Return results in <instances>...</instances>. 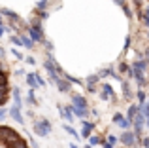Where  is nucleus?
Listing matches in <instances>:
<instances>
[{"instance_id":"obj_42","label":"nucleus","mask_w":149,"mask_h":148,"mask_svg":"<svg viewBox=\"0 0 149 148\" xmlns=\"http://www.w3.org/2000/svg\"><path fill=\"white\" fill-rule=\"evenodd\" d=\"M4 32H11V30H10V27H6V25H4V27H0V38L4 36Z\"/></svg>"},{"instance_id":"obj_50","label":"nucleus","mask_w":149,"mask_h":148,"mask_svg":"<svg viewBox=\"0 0 149 148\" xmlns=\"http://www.w3.org/2000/svg\"><path fill=\"white\" fill-rule=\"evenodd\" d=\"M2 70H6V67H4V63L0 61V72H2Z\"/></svg>"},{"instance_id":"obj_12","label":"nucleus","mask_w":149,"mask_h":148,"mask_svg":"<svg viewBox=\"0 0 149 148\" xmlns=\"http://www.w3.org/2000/svg\"><path fill=\"white\" fill-rule=\"evenodd\" d=\"M130 67L134 68V70H138V72H143V74H146V72L149 70V63H147L146 59H136L134 63L130 65Z\"/></svg>"},{"instance_id":"obj_2","label":"nucleus","mask_w":149,"mask_h":148,"mask_svg":"<svg viewBox=\"0 0 149 148\" xmlns=\"http://www.w3.org/2000/svg\"><path fill=\"white\" fill-rule=\"evenodd\" d=\"M51 122L47 118H40V120H36V122L32 123V131H34V135H38V137H47V135L51 133Z\"/></svg>"},{"instance_id":"obj_46","label":"nucleus","mask_w":149,"mask_h":148,"mask_svg":"<svg viewBox=\"0 0 149 148\" xmlns=\"http://www.w3.org/2000/svg\"><path fill=\"white\" fill-rule=\"evenodd\" d=\"M15 74H17V76H26V72L23 70V68H17V70H15Z\"/></svg>"},{"instance_id":"obj_3","label":"nucleus","mask_w":149,"mask_h":148,"mask_svg":"<svg viewBox=\"0 0 149 148\" xmlns=\"http://www.w3.org/2000/svg\"><path fill=\"white\" fill-rule=\"evenodd\" d=\"M119 142L123 144V148H136L140 146V139L136 137L134 131H123V135L119 137Z\"/></svg>"},{"instance_id":"obj_16","label":"nucleus","mask_w":149,"mask_h":148,"mask_svg":"<svg viewBox=\"0 0 149 148\" xmlns=\"http://www.w3.org/2000/svg\"><path fill=\"white\" fill-rule=\"evenodd\" d=\"M0 15H2V17H8L10 21H19V19H21L13 10H10V8H0Z\"/></svg>"},{"instance_id":"obj_36","label":"nucleus","mask_w":149,"mask_h":148,"mask_svg":"<svg viewBox=\"0 0 149 148\" xmlns=\"http://www.w3.org/2000/svg\"><path fill=\"white\" fill-rule=\"evenodd\" d=\"M140 110L143 112V116H146V120H149V99H147L146 106H140Z\"/></svg>"},{"instance_id":"obj_28","label":"nucleus","mask_w":149,"mask_h":148,"mask_svg":"<svg viewBox=\"0 0 149 148\" xmlns=\"http://www.w3.org/2000/svg\"><path fill=\"white\" fill-rule=\"evenodd\" d=\"M121 8H123V11H125V15H127V19H132V17H134V13H132V10L128 8V2H127V0L121 4Z\"/></svg>"},{"instance_id":"obj_41","label":"nucleus","mask_w":149,"mask_h":148,"mask_svg":"<svg viewBox=\"0 0 149 148\" xmlns=\"http://www.w3.org/2000/svg\"><path fill=\"white\" fill-rule=\"evenodd\" d=\"M25 61H26V63H29V65H32V67H34V65H36V59H34V57H32V55H29V57H25Z\"/></svg>"},{"instance_id":"obj_18","label":"nucleus","mask_w":149,"mask_h":148,"mask_svg":"<svg viewBox=\"0 0 149 148\" xmlns=\"http://www.w3.org/2000/svg\"><path fill=\"white\" fill-rule=\"evenodd\" d=\"M26 84H29V89H36V87H40V84H38V80H36V72H26Z\"/></svg>"},{"instance_id":"obj_32","label":"nucleus","mask_w":149,"mask_h":148,"mask_svg":"<svg viewBox=\"0 0 149 148\" xmlns=\"http://www.w3.org/2000/svg\"><path fill=\"white\" fill-rule=\"evenodd\" d=\"M34 13H36V17H38V19H42V21H44V19H49V11H40V10H34Z\"/></svg>"},{"instance_id":"obj_15","label":"nucleus","mask_w":149,"mask_h":148,"mask_svg":"<svg viewBox=\"0 0 149 148\" xmlns=\"http://www.w3.org/2000/svg\"><path fill=\"white\" fill-rule=\"evenodd\" d=\"M4 148H30L29 146V142L25 141V139H17V141H11V142H6L4 144Z\"/></svg>"},{"instance_id":"obj_6","label":"nucleus","mask_w":149,"mask_h":148,"mask_svg":"<svg viewBox=\"0 0 149 148\" xmlns=\"http://www.w3.org/2000/svg\"><path fill=\"white\" fill-rule=\"evenodd\" d=\"M93 131H95V122H91V120H81V139H85V141H89V137L93 135Z\"/></svg>"},{"instance_id":"obj_7","label":"nucleus","mask_w":149,"mask_h":148,"mask_svg":"<svg viewBox=\"0 0 149 148\" xmlns=\"http://www.w3.org/2000/svg\"><path fill=\"white\" fill-rule=\"evenodd\" d=\"M132 80L136 82L138 89H143V87H147V85H149V82H147L146 74H143V72H138V70H134V68H132Z\"/></svg>"},{"instance_id":"obj_14","label":"nucleus","mask_w":149,"mask_h":148,"mask_svg":"<svg viewBox=\"0 0 149 148\" xmlns=\"http://www.w3.org/2000/svg\"><path fill=\"white\" fill-rule=\"evenodd\" d=\"M138 112H140V106H138V103H132L130 106H128V110H127V120L128 122H134V118L138 116Z\"/></svg>"},{"instance_id":"obj_33","label":"nucleus","mask_w":149,"mask_h":148,"mask_svg":"<svg viewBox=\"0 0 149 148\" xmlns=\"http://www.w3.org/2000/svg\"><path fill=\"white\" fill-rule=\"evenodd\" d=\"M8 93H10V87H0V101L2 99H10Z\"/></svg>"},{"instance_id":"obj_44","label":"nucleus","mask_w":149,"mask_h":148,"mask_svg":"<svg viewBox=\"0 0 149 148\" xmlns=\"http://www.w3.org/2000/svg\"><path fill=\"white\" fill-rule=\"evenodd\" d=\"M143 59H146L147 63H149V48H146V49H143Z\"/></svg>"},{"instance_id":"obj_23","label":"nucleus","mask_w":149,"mask_h":148,"mask_svg":"<svg viewBox=\"0 0 149 148\" xmlns=\"http://www.w3.org/2000/svg\"><path fill=\"white\" fill-rule=\"evenodd\" d=\"M19 36H21V42H23V46H25L26 49H32V48H34V42L30 40L29 34H19Z\"/></svg>"},{"instance_id":"obj_21","label":"nucleus","mask_w":149,"mask_h":148,"mask_svg":"<svg viewBox=\"0 0 149 148\" xmlns=\"http://www.w3.org/2000/svg\"><path fill=\"white\" fill-rule=\"evenodd\" d=\"M26 103L32 104V106H36V104H38V99H36V93H34V89H29V91H26Z\"/></svg>"},{"instance_id":"obj_34","label":"nucleus","mask_w":149,"mask_h":148,"mask_svg":"<svg viewBox=\"0 0 149 148\" xmlns=\"http://www.w3.org/2000/svg\"><path fill=\"white\" fill-rule=\"evenodd\" d=\"M11 55H13V57H15L17 61H23V59H25V55H23V53L19 51L17 48H15V49H11Z\"/></svg>"},{"instance_id":"obj_27","label":"nucleus","mask_w":149,"mask_h":148,"mask_svg":"<svg viewBox=\"0 0 149 148\" xmlns=\"http://www.w3.org/2000/svg\"><path fill=\"white\" fill-rule=\"evenodd\" d=\"M106 141H108V144H111L113 148L119 144V137H117V135H113V133H108V139H106Z\"/></svg>"},{"instance_id":"obj_39","label":"nucleus","mask_w":149,"mask_h":148,"mask_svg":"<svg viewBox=\"0 0 149 148\" xmlns=\"http://www.w3.org/2000/svg\"><path fill=\"white\" fill-rule=\"evenodd\" d=\"M36 80H38V84H40V87H44V85L47 84V82L44 80V76H42V74H38V72H36Z\"/></svg>"},{"instance_id":"obj_47","label":"nucleus","mask_w":149,"mask_h":148,"mask_svg":"<svg viewBox=\"0 0 149 148\" xmlns=\"http://www.w3.org/2000/svg\"><path fill=\"white\" fill-rule=\"evenodd\" d=\"M30 146H32V148H40V144H38L34 139H30Z\"/></svg>"},{"instance_id":"obj_30","label":"nucleus","mask_w":149,"mask_h":148,"mask_svg":"<svg viewBox=\"0 0 149 148\" xmlns=\"http://www.w3.org/2000/svg\"><path fill=\"white\" fill-rule=\"evenodd\" d=\"M142 23L147 27V30H149V6H146V10H143V17H142Z\"/></svg>"},{"instance_id":"obj_54","label":"nucleus","mask_w":149,"mask_h":148,"mask_svg":"<svg viewBox=\"0 0 149 148\" xmlns=\"http://www.w3.org/2000/svg\"><path fill=\"white\" fill-rule=\"evenodd\" d=\"M85 148H93V146H91V144H87V146H85Z\"/></svg>"},{"instance_id":"obj_31","label":"nucleus","mask_w":149,"mask_h":148,"mask_svg":"<svg viewBox=\"0 0 149 148\" xmlns=\"http://www.w3.org/2000/svg\"><path fill=\"white\" fill-rule=\"evenodd\" d=\"M10 42H11L13 46H17V48H19V46H23L21 36H19V34H17V36H15V34H11V36H10Z\"/></svg>"},{"instance_id":"obj_13","label":"nucleus","mask_w":149,"mask_h":148,"mask_svg":"<svg viewBox=\"0 0 149 148\" xmlns=\"http://www.w3.org/2000/svg\"><path fill=\"white\" fill-rule=\"evenodd\" d=\"M55 85H57V89H58L61 93H70V91H72V84H70L68 80H64L62 76L58 78V82H57Z\"/></svg>"},{"instance_id":"obj_19","label":"nucleus","mask_w":149,"mask_h":148,"mask_svg":"<svg viewBox=\"0 0 149 148\" xmlns=\"http://www.w3.org/2000/svg\"><path fill=\"white\" fill-rule=\"evenodd\" d=\"M13 106H17V108H21L23 110V97H21V89L19 87H13Z\"/></svg>"},{"instance_id":"obj_24","label":"nucleus","mask_w":149,"mask_h":148,"mask_svg":"<svg viewBox=\"0 0 149 148\" xmlns=\"http://www.w3.org/2000/svg\"><path fill=\"white\" fill-rule=\"evenodd\" d=\"M89 144H91L93 148H95V146H98V144H102V142H104V139H102V137H98V135H91V137H89Z\"/></svg>"},{"instance_id":"obj_37","label":"nucleus","mask_w":149,"mask_h":148,"mask_svg":"<svg viewBox=\"0 0 149 148\" xmlns=\"http://www.w3.org/2000/svg\"><path fill=\"white\" fill-rule=\"evenodd\" d=\"M8 116H10V110H6V108H0V122H4Z\"/></svg>"},{"instance_id":"obj_10","label":"nucleus","mask_w":149,"mask_h":148,"mask_svg":"<svg viewBox=\"0 0 149 148\" xmlns=\"http://www.w3.org/2000/svg\"><path fill=\"white\" fill-rule=\"evenodd\" d=\"M10 110V118H13L15 122L19 123V125H25V118H23V112H21V108H17V106H11V108H8Z\"/></svg>"},{"instance_id":"obj_8","label":"nucleus","mask_w":149,"mask_h":148,"mask_svg":"<svg viewBox=\"0 0 149 148\" xmlns=\"http://www.w3.org/2000/svg\"><path fill=\"white\" fill-rule=\"evenodd\" d=\"M72 104L76 108H83V110H89V108H91V106H89V101L85 99L83 95H77V93L72 95Z\"/></svg>"},{"instance_id":"obj_4","label":"nucleus","mask_w":149,"mask_h":148,"mask_svg":"<svg viewBox=\"0 0 149 148\" xmlns=\"http://www.w3.org/2000/svg\"><path fill=\"white\" fill-rule=\"evenodd\" d=\"M98 95L102 101H109V103H117V95L115 91H113V87L109 84H106V82H102L100 84V89H98Z\"/></svg>"},{"instance_id":"obj_9","label":"nucleus","mask_w":149,"mask_h":148,"mask_svg":"<svg viewBox=\"0 0 149 148\" xmlns=\"http://www.w3.org/2000/svg\"><path fill=\"white\" fill-rule=\"evenodd\" d=\"M121 95H123L125 101H132V97H136L130 89V82L125 80V78H123V82H121Z\"/></svg>"},{"instance_id":"obj_40","label":"nucleus","mask_w":149,"mask_h":148,"mask_svg":"<svg viewBox=\"0 0 149 148\" xmlns=\"http://www.w3.org/2000/svg\"><path fill=\"white\" fill-rule=\"evenodd\" d=\"M45 51H49V53H53V42H49V40H45Z\"/></svg>"},{"instance_id":"obj_43","label":"nucleus","mask_w":149,"mask_h":148,"mask_svg":"<svg viewBox=\"0 0 149 148\" xmlns=\"http://www.w3.org/2000/svg\"><path fill=\"white\" fill-rule=\"evenodd\" d=\"M89 93H96V85H85Z\"/></svg>"},{"instance_id":"obj_48","label":"nucleus","mask_w":149,"mask_h":148,"mask_svg":"<svg viewBox=\"0 0 149 148\" xmlns=\"http://www.w3.org/2000/svg\"><path fill=\"white\" fill-rule=\"evenodd\" d=\"M102 148H113V146H111V144H108V141L104 139V142H102Z\"/></svg>"},{"instance_id":"obj_5","label":"nucleus","mask_w":149,"mask_h":148,"mask_svg":"<svg viewBox=\"0 0 149 148\" xmlns=\"http://www.w3.org/2000/svg\"><path fill=\"white\" fill-rule=\"evenodd\" d=\"M111 122L115 123L119 129H123V131H130V127H132V123L127 120V116H123L121 112H115V114L111 116Z\"/></svg>"},{"instance_id":"obj_20","label":"nucleus","mask_w":149,"mask_h":148,"mask_svg":"<svg viewBox=\"0 0 149 148\" xmlns=\"http://www.w3.org/2000/svg\"><path fill=\"white\" fill-rule=\"evenodd\" d=\"M134 95H136V99H138V106H146V103H147V99H149L147 93L143 91V89H138Z\"/></svg>"},{"instance_id":"obj_25","label":"nucleus","mask_w":149,"mask_h":148,"mask_svg":"<svg viewBox=\"0 0 149 148\" xmlns=\"http://www.w3.org/2000/svg\"><path fill=\"white\" fill-rule=\"evenodd\" d=\"M117 67H119V72H121V74H128V72L132 70V67H130L128 63H125V61H121Z\"/></svg>"},{"instance_id":"obj_29","label":"nucleus","mask_w":149,"mask_h":148,"mask_svg":"<svg viewBox=\"0 0 149 148\" xmlns=\"http://www.w3.org/2000/svg\"><path fill=\"white\" fill-rule=\"evenodd\" d=\"M47 6H49V0H38L36 2V10L40 11H47Z\"/></svg>"},{"instance_id":"obj_17","label":"nucleus","mask_w":149,"mask_h":148,"mask_svg":"<svg viewBox=\"0 0 149 148\" xmlns=\"http://www.w3.org/2000/svg\"><path fill=\"white\" fill-rule=\"evenodd\" d=\"M62 129H64L70 137H74L76 141H79V139H81V133L76 129V127H72V123H64V125H62Z\"/></svg>"},{"instance_id":"obj_38","label":"nucleus","mask_w":149,"mask_h":148,"mask_svg":"<svg viewBox=\"0 0 149 148\" xmlns=\"http://www.w3.org/2000/svg\"><path fill=\"white\" fill-rule=\"evenodd\" d=\"M140 146H142V148H149V137H142V139H140Z\"/></svg>"},{"instance_id":"obj_26","label":"nucleus","mask_w":149,"mask_h":148,"mask_svg":"<svg viewBox=\"0 0 149 148\" xmlns=\"http://www.w3.org/2000/svg\"><path fill=\"white\" fill-rule=\"evenodd\" d=\"M98 82H102L100 78H98V74H91V76L87 78V82H85V85H96Z\"/></svg>"},{"instance_id":"obj_22","label":"nucleus","mask_w":149,"mask_h":148,"mask_svg":"<svg viewBox=\"0 0 149 148\" xmlns=\"http://www.w3.org/2000/svg\"><path fill=\"white\" fill-rule=\"evenodd\" d=\"M0 87H10V76H8V70L0 72Z\"/></svg>"},{"instance_id":"obj_52","label":"nucleus","mask_w":149,"mask_h":148,"mask_svg":"<svg viewBox=\"0 0 149 148\" xmlns=\"http://www.w3.org/2000/svg\"><path fill=\"white\" fill-rule=\"evenodd\" d=\"M0 27H4V17L0 15Z\"/></svg>"},{"instance_id":"obj_51","label":"nucleus","mask_w":149,"mask_h":148,"mask_svg":"<svg viewBox=\"0 0 149 148\" xmlns=\"http://www.w3.org/2000/svg\"><path fill=\"white\" fill-rule=\"evenodd\" d=\"M70 148H79V146H77L76 142H70Z\"/></svg>"},{"instance_id":"obj_45","label":"nucleus","mask_w":149,"mask_h":148,"mask_svg":"<svg viewBox=\"0 0 149 148\" xmlns=\"http://www.w3.org/2000/svg\"><path fill=\"white\" fill-rule=\"evenodd\" d=\"M91 114H93V118H98V116H100V112L96 110V108H91Z\"/></svg>"},{"instance_id":"obj_35","label":"nucleus","mask_w":149,"mask_h":148,"mask_svg":"<svg viewBox=\"0 0 149 148\" xmlns=\"http://www.w3.org/2000/svg\"><path fill=\"white\" fill-rule=\"evenodd\" d=\"M130 44H132V36H127L125 38V46H123V53L130 49Z\"/></svg>"},{"instance_id":"obj_11","label":"nucleus","mask_w":149,"mask_h":148,"mask_svg":"<svg viewBox=\"0 0 149 148\" xmlns=\"http://www.w3.org/2000/svg\"><path fill=\"white\" fill-rule=\"evenodd\" d=\"M57 110H58V114H61V118H62V120H66L68 123H72V122H74V118H76V116H74L66 106H62V104H57Z\"/></svg>"},{"instance_id":"obj_49","label":"nucleus","mask_w":149,"mask_h":148,"mask_svg":"<svg viewBox=\"0 0 149 148\" xmlns=\"http://www.w3.org/2000/svg\"><path fill=\"white\" fill-rule=\"evenodd\" d=\"M0 57H2V59H4V57H6V49H4L2 46H0Z\"/></svg>"},{"instance_id":"obj_1","label":"nucleus","mask_w":149,"mask_h":148,"mask_svg":"<svg viewBox=\"0 0 149 148\" xmlns=\"http://www.w3.org/2000/svg\"><path fill=\"white\" fill-rule=\"evenodd\" d=\"M30 36V40L34 42V44H45V30H44V23H42V19L38 17H32L30 19V29L29 32H26Z\"/></svg>"},{"instance_id":"obj_53","label":"nucleus","mask_w":149,"mask_h":148,"mask_svg":"<svg viewBox=\"0 0 149 148\" xmlns=\"http://www.w3.org/2000/svg\"><path fill=\"white\" fill-rule=\"evenodd\" d=\"M146 36H147V42H149V30H147V32H146Z\"/></svg>"}]
</instances>
